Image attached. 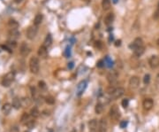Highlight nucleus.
<instances>
[{"label":"nucleus","mask_w":159,"mask_h":132,"mask_svg":"<svg viewBox=\"0 0 159 132\" xmlns=\"http://www.w3.org/2000/svg\"><path fill=\"white\" fill-rule=\"evenodd\" d=\"M150 82V75L147 74V75H144V78H143V82H144V84H148Z\"/></svg>","instance_id":"nucleus-32"},{"label":"nucleus","mask_w":159,"mask_h":132,"mask_svg":"<svg viewBox=\"0 0 159 132\" xmlns=\"http://www.w3.org/2000/svg\"><path fill=\"white\" fill-rule=\"evenodd\" d=\"M20 100H21V106L23 107H28L31 105V100L28 98H22Z\"/></svg>","instance_id":"nucleus-26"},{"label":"nucleus","mask_w":159,"mask_h":132,"mask_svg":"<svg viewBox=\"0 0 159 132\" xmlns=\"http://www.w3.org/2000/svg\"><path fill=\"white\" fill-rule=\"evenodd\" d=\"M38 56L41 57V58H44L45 59L48 55V51H47V47L44 46V45H42L41 47H39V49H38Z\"/></svg>","instance_id":"nucleus-17"},{"label":"nucleus","mask_w":159,"mask_h":132,"mask_svg":"<svg viewBox=\"0 0 159 132\" xmlns=\"http://www.w3.org/2000/svg\"><path fill=\"white\" fill-rule=\"evenodd\" d=\"M108 122L105 118H102L98 123V131L99 132H107Z\"/></svg>","instance_id":"nucleus-7"},{"label":"nucleus","mask_w":159,"mask_h":132,"mask_svg":"<svg viewBox=\"0 0 159 132\" xmlns=\"http://www.w3.org/2000/svg\"><path fill=\"white\" fill-rule=\"evenodd\" d=\"M31 91H32V97H33V98L35 100H37L38 98H39V94H38L36 89L31 87Z\"/></svg>","instance_id":"nucleus-30"},{"label":"nucleus","mask_w":159,"mask_h":132,"mask_svg":"<svg viewBox=\"0 0 159 132\" xmlns=\"http://www.w3.org/2000/svg\"><path fill=\"white\" fill-rule=\"evenodd\" d=\"M12 106L14 107L15 109H20L21 107V100L19 99L18 98H15L12 100Z\"/></svg>","instance_id":"nucleus-25"},{"label":"nucleus","mask_w":159,"mask_h":132,"mask_svg":"<svg viewBox=\"0 0 159 132\" xmlns=\"http://www.w3.org/2000/svg\"><path fill=\"white\" fill-rule=\"evenodd\" d=\"M34 125H35V121H34V120H30L28 121V123L27 124V126L28 127V128H30V129H31V128H33V127H34Z\"/></svg>","instance_id":"nucleus-39"},{"label":"nucleus","mask_w":159,"mask_h":132,"mask_svg":"<svg viewBox=\"0 0 159 132\" xmlns=\"http://www.w3.org/2000/svg\"><path fill=\"white\" fill-rule=\"evenodd\" d=\"M8 27L11 29H17L19 27V23L15 20H10L8 21Z\"/></svg>","instance_id":"nucleus-24"},{"label":"nucleus","mask_w":159,"mask_h":132,"mask_svg":"<svg viewBox=\"0 0 159 132\" xmlns=\"http://www.w3.org/2000/svg\"><path fill=\"white\" fill-rule=\"evenodd\" d=\"M140 85V79L138 76H132L129 80V86L131 89L135 90Z\"/></svg>","instance_id":"nucleus-8"},{"label":"nucleus","mask_w":159,"mask_h":132,"mask_svg":"<svg viewBox=\"0 0 159 132\" xmlns=\"http://www.w3.org/2000/svg\"><path fill=\"white\" fill-rule=\"evenodd\" d=\"M43 19H44L43 14H41V13L36 14L35 17V20H34V25H35V26H39V25L41 24V22L43 21Z\"/></svg>","instance_id":"nucleus-22"},{"label":"nucleus","mask_w":159,"mask_h":132,"mask_svg":"<svg viewBox=\"0 0 159 132\" xmlns=\"http://www.w3.org/2000/svg\"><path fill=\"white\" fill-rule=\"evenodd\" d=\"M37 31H38L37 26L34 25V26L29 27L28 29H27V37L29 40H33L36 36V35H37Z\"/></svg>","instance_id":"nucleus-4"},{"label":"nucleus","mask_w":159,"mask_h":132,"mask_svg":"<svg viewBox=\"0 0 159 132\" xmlns=\"http://www.w3.org/2000/svg\"><path fill=\"white\" fill-rule=\"evenodd\" d=\"M142 106L146 111H150L154 106V101L152 98H145L142 102Z\"/></svg>","instance_id":"nucleus-5"},{"label":"nucleus","mask_w":159,"mask_h":132,"mask_svg":"<svg viewBox=\"0 0 159 132\" xmlns=\"http://www.w3.org/2000/svg\"><path fill=\"white\" fill-rule=\"evenodd\" d=\"M124 94H125V89L122 88V87H119V88L115 89V91H114V92H113L110 97L112 98L113 99H118L119 98H121Z\"/></svg>","instance_id":"nucleus-10"},{"label":"nucleus","mask_w":159,"mask_h":132,"mask_svg":"<svg viewBox=\"0 0 159 132\" xmlns=\"http://www.w3.org/2000/svg\"><path fill=\"white\" fill-rule=\"evenodd\" d=\"M20 52L22 56H27L29 54L30 49H29L28 45H27L26 43H22V44H21L20 48Z\"/></svg>","instance_id":"nucleus-12"},{"label":"nucleus","mask_w":159,"mask_h":132,"mask_svg":"<svg viewBox=\"0 0 159 132\" xmlns=\"http://www.w3.org/2000/svg\"><path fill=\"white\" fill-rule=\"evenodd\" d=\"M104 65H105V63H104V60H103V59H100L97 63H96V67L97 68H103L104 67Z\"/></svg>","instance_id":"nucleus-37"},{"label":"nucleus","mask_w":159,"mask_h":132,"mask_svg":"<svg viewBox=\"0 0 159 132\" xmlns=\"http://www.w3.org/2000/svg\"><path fill=\"white\" fill-rule=\"evenodd\" d=\"M157 6H159V2H158V5H157Z\"/></svg>","instance_id":"nucleus-49"},{"label":"nucleus","mask_w":159,"mask_h":132,"mask_svg":"<svg viewBox=\"0 0 159 132\" xmlns=\"http://www.w3.org/2000/svg\"><path fill=\"white\" fill-rule=\"evenodd\" d=\"M114 91H115V88L113 87V86L110 85L109 87L107 88V90H106V92H107V94H109V95H112V93L114 92Z\"/></svg>","instance_id":"nucleus-34"},{"label":"nucleus","mask_w":159,"mask_h":132,"mask_svg":"<svg viewBox=\"0 0 159 132\" xmlns=\"http://www.w3.org/2000/svg\"><path fill=\"white\" fill-rule=\"evenodd\" d=\"M14 78H15V73L14 72H9L8 74H6L4 76V78L2 79V85L4 87H9V86L12 84V82L14 81Z\"/></svg>","instance_id":"nucleus-1"},{"label":"nucleus","mask_w":159,"mask_h":132,"mask_svg":"<svg viewBox=\"0 0 159 132\" xmlns=\"http://www.w3.org/2000/svg\"><path fill=\"white\" fill-rule=\"evenodd\" d=\"M88 128H89V132H96L97 131V121L95 119H93L88 122Z\"/></svg>","instance_id":"nucleus-14"},{"label":"nucleus","mask_w":159,"mask_h":132,"mask_svg":"<svg viewBox=\"0 0 159 132\" xmlns=\"http://www.w3.org/2000/svg\"><path fill=\"white\" fill-rule=\"evenodd\" d=\"M143 46V41H142V39L141 37H137V38L134 39V41L133 42V44H131L130 47L134 50L136 48H138V47H142Z\"/></svg>","instance_id":"nucleus-13"},{"label":"nucleus","mask_w":159,"mask_h":132,"mask_svg":"<svg viewBox=\"0 0 159 132\" xmlns=\"http://www.w3.org/2000/svg\"><path fill=\"white\" fill-rule=\"evenodd\" d=\"M30 116L31 115L27 113H23V115H21V118H20V123L23 125H27L30 121Z\"/></svg>","instance_id":"nucleus-18"},{"label":"nucleus","mask_w":159,"mask_h":132,"mask_svg":"<svg viewBox=\"0 0 159 132\" xmlns=\"http://www.w3.org/2000/svg\"><path fill=\"white\" fill-rule=\"evenodd\" d=\"M121 105L122 106L124 107V108H126L127 106H128V105H129V100L127 99V98H125V99L122 100L121 102Z\"/></svg>","instance_id":"nucleus-35"},{"label":"nucleus","mask_w":159,"mask_h":132,"mask_svg":"<svg viewBox=\"0 0 159 132\" xmlns=\"http://www.w3.org/2000/svg\"><path fill=\"white\" fill-rule=\"evenodd\" d=\"M23 0H14V2L15 3H17V4H19V3H20V2H22Z\"/></svg>","instance_id":"nucleus-45"},{"label":"nucleus","mask_w":159,"mask_h":132,"mask_svg":"<svg viewBox=\"0 0 159 132\" xmlns=\"http://www.w3.org/2000/svg\"><path fill=\"white\" fill-rule=\"evenodd\" d=\"M157 45L159 46V38H158V40H157Z\"/></svg>","instance_id":"nucleus-48"},{"label":"nucleus","mask_w":159,"mask_h":132,"mask_svg":"<svg viewBox=\"0 0 159 132\" xmlns=\"http://www.w3.org/2000/svg\"><path fill=\"white\" fill-rule=\"evenodd\" d=\"M95 46L97 48H102V43L100 41H96L95 42Z\"/></svg>","instance_id":"nucleus-42"},{"label":"nucleus","mask_w":159,"mask_h":132,"mask_svg":"<svg viewBox=\"0 0 159 132\" xmlns=\"http://www.w3.org/2000/svg\"><path fill=\"white\" fill-rule=\"evenodd\" d=\"M109 115H110V117L114 121H118L120 118V112L119 110V107L114 105L110 107V113H109Z\"/></svg>","instance_id":"nucleus-3"},{"label":"nucleus","mask_w":159,"mask_h":132,"mask_svg":"<svg viewBox=\"0 0 159 132\" xmlns=\"http://www.w3.org/2000/svg\"><path fill=\"white\" fill-rule=\"evenodd\" d=\"M95 114H97V115H101L102 113L104 112V105L100 102L97 103L95 106Z\"/></svg>","instance_id":"nucleus-23"},{"label":"nucleus","mask_w":159,"mask_h":132,"mask_svg":"<svg viewBox=\"0 0 159 132\" xmlns=\"http://www.w3.org/2000/svg\"><path fill=\"white\" fill-rule=\"evenodd\" d=\"M12 105L9 104V103L4 104L3 106H2V112H3L4 115H9V113L12 110Z\"/></svg>","instance_id":"nucleus-19"},{"label":"nucleus","mask_w":159,"mask_h":132,"mask_svg":"<svg viewBox=\"0 0 159 132\" xmlns=\"http://www.w3.org/2000/svg\"><path fill=\"white\" fill-rule=\"evenodd\" d=\"M45 102L49 105H53L55 103V98L51 96H48V97L45 98Z\"/></svg>","instance_id":"nucleus-31"},{"label":"nucleus","mask_w":159,"mask_h":132,"mask_svg":"<svg viewBox=\"0 0 159 132\" xmlns=\"http://www.w3.org/2000/svg\"><path fill=\"white\" fill-rule=\"evenodd\" d=\"M156 82H158V83H159V74H158V75H156Z\"/></svg>","instance_id":"nucleus-46"},{"label":"nucleus","mask_w":159,"mask_h":132,"mask_svg":"<svg viewBox=\"0 0 159 132\" xmlns=\"http://www.w3.org/2000/svg\"><path fill=\"white\" fill-rule=\"evenodd\" d=\"M120 44H121V41H120V40H119V41L116 42L115 45H116V46H120Z\"/></svg>","instance_id":"nucleus-44"},{"label":"nucleus","mask_w":159,"mask_h":132,"mask_svg":"<svg viewBox=\"0 0 159 132\" xmlns=\"http://www.w3.org/2000/svg\"><path fill=\"white\" fill-rule=\"evenodd\" d=\"M148 64L151 68H157L159 67V57L158 56L153 55L151 56L148 59Z\"/></svg>","instance_id":"nucleus-6"},{"label":"nucleus","mask_w":159,"mask_h":132,"mask_svg":"<svg viewBox=\"0 0 159 132\" xmlns=\"http://www.w3.org/2000/svg\"><path fill=\"white\" fill-rule=\"evenodd\" d=\"M40 68L39 65V59L36 57H32L29 60V69L33 74H37Z\"/></svg>","instance_id":"nucleus-2"},{"label":"nucleus","mask_w":159,"mask_h":132,"mask_svg":"<svg viewBox=\"0 0 159 132\" xmlns=\"http://www.w3.org/2000/svg\"><path fill=\"white\" fill-rule=\"evenodd\" d=\"M102 6H103V9H104V11L109 10L110 7V0H103Z\"/></svg>","instance_id":"nucleus-28"},{"label":"nucleus","mask_w":159,"mask_h":132,"mask_svg":"<svg viewBox=\"0 0 159 132\" xmlns=\"http://www.w3.org/2000/svg\"><path fill=\"white\" fill-rule=\"evenodd\" d=\"M104 63L106 64V66H107L108 68H110V67L112 66V60H111L109 57H106V58H105V61H104Z\"/></svg>","instance_id":"nucleus-33"},{"label":"nucleus","mask_w":159,"mask_h":132,"mask_svg":"<svg viewBox=\"0 0 159 132\" xmlns=\"http://www.w3.org/2000/svg\"><path fill=\"white\" fill-rule=\"evenodd\" d=\"M119 126H120V128H121V129H125V128L127 126V121H120Z\"/></svg>","instance_id":"nucleus-38"},{"label":"nucleus","mask_w":159,"mask_h":132,"mask_svg":"<svg viewBox=\"0 0 159 132\" xmlns=\"http://www.w3.org/2000/svg\"><path fill=\"white\" fill-rule=\"evenodd\" d=\"M113 21H114V14H113L112 12H110V13H108L105 17H104V24L106 25V26H110V24L112 23Z\"/></svg>","instance_id":"nucleus-16"},{"label":"nucleus","mask_w":159,"mask_h":132,"mask_svg":"<svg viewBox=\"0 0 159 132\" xmlns=\"http://www.w3.org/2000/svg\"><path fill=\"white\" fill-rule=\"evenodd\" d=\"M9 35V39L10 40H16L17 38H19L20 36V32L18 31V29H10L8 33Z\"/></svg>","instance_id":"nucleus-15"},{"label":"nucleus","mask_w":159,"mask_h":132,"mask_svg":"<svg viewBox=\"0 0 159 132\" xmlns=\"http://www.w3.org/2000/svg\"><path fill=\"white\" fill-rule=\"evenodd\" d=\"M6 45L12 50V49H13V48H15V47L17 46V44H16V42H15L14 40H9V41L6 43Z\"/></svg>","instance_id":"nucleus-29"},{"label":"nucleus","mask_w":159,"mask_h":132,"mask_svg":"<svg viewBox=\"0 0 159 132\" xmlns=\"http://www.w3.org/2000/svg\"><path fill=\"white\" fill-rule=\"evenodd\" d=\"M145 52V48L144 46H142V47H138V48H136V49H134L133 50V54H134V56L135 57H141V56Z\"/></svg>","instance_id":"nucleus-20"},{"label":"nucleus","mask_w":159,"mask_h":132,"mask_svg":"<svg viewBox=\"0 0 159 132\" xmlns=\"http://www.w3.org/2000/svg\"><path fill=\"white\" fill-rule=\"evenodd\" d=\"M118 1H119V0H112V2L114 4H117V3H118Z\"/></svg>","instance_id":"nucleus-47"},{"label":"nucleus","mask_w":159,"mask_h":132,"mask_svg":"<svg viewBox=\"0 0 159 132\" xmlns=\"http://www.w3.org/2000/svg\"><path fill=\"white\" fill-rule=\"evenodd\" d=\"M153 18L155 19V20H158V18H159V6H157V7H156V12H154Z\"/></svg>","instance_id":"nucleus-36"},{"label":"nucleus","mask_w":159,"mask_h":132,"mask_svg":"<svg viewBox=\"0 0 159 132\" xmlns=\"http://www.w3.org/2000/svg\"><path fill=\"white\" fill-rule=\"evenodd\" d=\"M39 114H40V112H39V110H38V108L36 106L33 107L31 109V111H30V115L33 118H37L39 116Z\"/></svg>","instance_id":"nucleus-27"},{"label":"nucleus","mask_w":159,"mask_h":132,"mask_svg":"<svg viewBox=\"0 0 159 132\" xmlns=\"http://www.w3.org/2000/svg\"><path fill=\"white\" fill-rule=\"evenodd\" d=\"M73 67H74L73 62H70V63H68V68H69V69H72Z\"/></svg>","instance_id":"nucleus-43"},{"label":"nucleus","mask_w":159,"mask_h":132,"mask_svg":"<svg viewBox=\"0 0 159 132\" xmlns=\"http://www.w3.org/2000/svg\"><path fill=\"white\" fill-rule=\"evenodd\" d=\"M52 44V36L50 34H48V35H46V37H45V39H44V46L45 47H49Z\"/></svg>","instance_id":"nucleus-21"},{"label":"nucleus","mask_w":159,"mask_h":132,"mask_svg":"<svg viewBox=\"0 0 159 132\" xmlns=\"http://www.w3.org/2000/svg\"><path fill=\"white\" fill-rule=\"evenodd\" d=\"M118 76H119V75H118V73H116L115 71H111V72H110V73L108 74L107 75V81L110 82V85L114 84V83L117 82Z\"/></svg>","instance_id":"nucleus-9"},{"label":"nucleus","mask_w":159,"mask_h":132,"mask_svg":"<svg viewBox=\"0 0 159 132\" xmlns=\"http://www.w3.org/2000/svg\"><path fill=\"white\" fill-rule=\"evenodd\" d=\"M38 84H39V87H40L41 89H45L46 88V84H45V82H44V81H40Z\"/></svg>","instance_id":"nucleus-40"},{"label":"nucleus","mask_w":159,"mask_h":132,"mask_svg":"<svg viewBox=\"0 0 159 132\" xmlns=\"http://www.w3.org/2000/svg\"><path fill=\"white\" fill-rule=\"evenodd\" d=\"M11 132H19V129H18V127L16 126H13L11 129Z\"/></svg>","instance_id":"nucleus-41"},{"label":"nucleus","mask_w":159,"mask_h":132,"mask_svg":"<svg viewBox=\"0 0 159 132\" xmlns=\"http://www.w3.org/2000/svg\"><path fill=\"white\" fill-rule=\"evenodd\" d=\"M87 88V82L86 81H81L77 86V95L81 96V94L83 93L84 91Z\"/></svg>","instance_id":"nucleus-11"}]
</instances>
